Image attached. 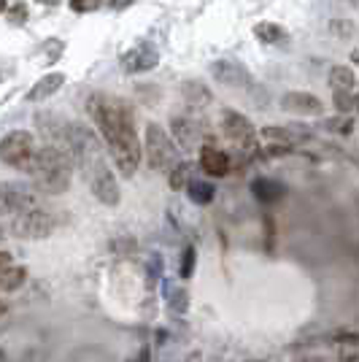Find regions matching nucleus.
<instances>
[{
	"label": "nucleus",
	"instance_id": "obj_1",
	"mask_svg": "<svg viewBox=\"0 0 359 362\" xmlns=\"http://www.w3.org/2000/svg\"><path fill=\"white\" fill-rule=\"evenodd\" d=\"M87 114L92 117L95 127L100 130L119 173L133 179L138 165H141V157H143V146H141L138 133H135L133 108L122 98H108L103 92H92L87 98Z\"/></svg>",
	"mask_w": 359,
	"mask_h": 362
},
{
	"label": "nucleus",
	"instance_id": "obj_2",
	"mask_svg": "<svg viewBox=\"0 0 359 362\" xmlns=\"http://www.w3.org/2000/svg\"><path fill=\"white\" fill-rule=\"evenodd\" d=\"M68 151L73 157L76 168L84 173L92 195L98 197L103 206H119V181L105 163V151L98 133L87 124H81V122H71L68 124Z\"/></svg>",
	"mask_w": 359,
	"mask_h": 362
},
{
	"label": "nucleus",
	"instance_id": "obj_3",
	"mask_svg": "<svg viewBox=\"0 0 359 362\" xmlns=\"http://www.w3.org/2000/svg\"><path fill=\"white\" fill-rule=\"evenodd\" d=\"M73 157L71 151L54 146V144H44L38 154H35V163H33V187L35 192L41 195H62L68 187H71V173H73Z\"/></svg>",
	"mask_w": 359,
	"mask_h": 362
},
{
	"label": "nucleus",
	"instance_id": "obj_4",
	"mask_svg": "<svg viewBox=\"0 0 359 362\" xmlns=\"http://www.w3.org/2000/svg\"><path fill=\"white\" fill-rule=\"evenodd\" d=\"M143 154L151 170L157 173H173L179 168V149L173 144L170 133L165 130L163 124L149 122L146 124V141H143Z\"/></svg>",
	"mask_w": 359,
	"mask_h": 362
},
{
	"label": "nucleus",
	"instance_id": "obj_5",
	"mask_svg": "<svg viewBox=\"0 0 359 362\" xmlns=\"http://www.w3.org/2000/svg\"><path fill=\"white\" fill-rule=\"evenodd\" d=\"M35 141L28 130H11L6 133L3 141H0V160L6 165L16 168V170H33V163H35Z\"/></svg>",
	"mask_w": 359,
	"mask_h": 362
},
{
	"label": "nucleus",
	"instance_id": "obj_6",
	"mask_svg": "<svg viewBox=\"0 0 359 362\" xmlns=\"http://www.w3.org/2000/svg\"><path fill=\"white\" fill-rule=\"evenodd\" d=\"M54 216L49 211H41V209H30V211L19 214L11 222V233L22 241H44L54 233Z\"/></svg>",
	"mask_w": 359,
	"mask_h": 362
},
{
	"label": "nucleus",
	"instance_id": "obj_7",
	"mask_svg": "<svg viewBox=\"0 0 359 362\" xmlns=\"http://www.w3.org/2000/svg\"><path fill=\"white\" fill-rule=\"evenodd\" d=\"M219 127L238 149H243L246 154H254L257 151V130L254 124L246 119L243 114H238L235 108H225L222 111V119H219Z\"/></svg>",
	"mask_w": 359,
	"mask_h": 362
},
{
	"label": "nucleus",
	"instance_id": "obj_8",
	"mask_svg": "<svg viewBox=\"0 0 359 362\" xmlns=\"http://www.w3.org/2000/svg\"><path fill=\"white\" fill-rule=\"evenodd\" d=\"M33 189L35 187H28L22 181H3L0 184V206L8 216H19V214L30 211L33 209Z\"/></svg>",
	"mask_w": 359,
	"mask_h": 362
},
{
	"label": "nucleus",
	"instance_id": "obj_9",
	"mask_svg": "<svg viewBox=\"0 0 359 362\" xmlns=\"http://www.w3.org/2000/svg\"><path fill=\"white\" fill-rule=\"evenodd\" d=\"M160 65V49L151 44H138L122 54V71L124 74H146Z\"/></svg>",
	"mask_w": 359,
	"mask_h": 362
},
{
	"label": "nucleus",
	"instance_id": "obj_10",
	"mask_svg": "<svg viewBox=\"0 0 359 362\" xmlns=\"http://www.w3.org/2000/svg\"><path fill=\"white\" fill-rule=\"evenodd\" d=\"M211 76L216 78V84L238 90V87H249L252 84V74L246 71L243 62L235 60H213L211 62Z\"/></svg>",
	"mask_w": 359,
	"mask_h": 362
},
{
	"label": "nucleus",
	"instance_id": "obj_11",
	"mask_svg": "<svg viewBox=\"0 0 359 362\" xmlns=\"http://www.w3.org/2000/svg\"><path fill=\"white\" fill-rule=\"evenodd\" d=\"M281 108L289 114H300V117H319L324 111V103L311 92H284Z\"/></svg>",
	"mask_w": 359,
	"mask_h": 362
},
{
	"label": "nucleus",
	"instance_id": "obj_12",
	"mask_svg": "<svg viewBox=\"0 0 359 362\" xmlns=\"http://www.w3.org/2000/svg\"><path fill=\"white\" fill-rule=\"evenodd\" d=\"M170 130H173V141L179 144L184 151H195L203 141V130L195 119L189 117H170Z\"/></svg>",
	"mask_w": 359,
	"mask_h": 362
},
{
	"label": "nucleus",
	"instance_id": "obj_13",
	"mask_svg": "<svg viewBox=\"0 0 359 362\" xmlns=\"http://www.w3.org/2000/svg\"><path fill=\"white\" fill-rule=\"evenodd\" d=\"M230 154L225 149H219L216 144H203L200 146V168L208 173V176H216V179H225L230 173Z\"/></svg>",
	"mask_w": 359,
	"mask_h": 362
},
{
	"label": "nucleus",
	"instance_id": "obj_14",
	"mask_svg": "<svg viewBox=\"0 0 359 362\" xmlns=\"http://www.w3.org/2000/svg\"><path fill=\"white\" fill-rule=\"evenodd\" d=\"M62 87H65V74H60V71L46 74V76H41L35 84H33L30 90H28L25 100H28V103H41V100H46V98L57 95Z\"/></svg>",
	"mask_w": 359,
	"mask_h": 362
},
{
	"label": "nucleus",
	"instance_id": "obj_15",
	"mask_svg": "<svg viewBox=\"0 0 359 362\" xmlns=\"http://www.w3.org/2000/svg\"><path fill=\"white\" fill-rule=\"evenodd\" d=\"M181 98L189 108H208L213 103V92L203 81H195V78H187L181 84Z\"/></svg>",
	"mask_w": 359,
	"mask_h": 362
},
{
	"label": "nucleus",
	"instance_id": "obj_16",
	"mask_svg": "<svg viewBox=\"0 0 359 362\" xmlns=\"http://www.w3.org/2000/svg\"><path fill=\"white\" fill-rule=\"evenodd\" d=\"M252 192H254V197L259 200V203H278L281 197H284L286 187L281 184V181L276 179H268V176H259V179L252 181Z\"/></svg>",
	"mask_w": 359,
	"mask_h": 362
},
{
	"label": "nucleus",
	"instance_id": "obj_17",
	"mask_svg": "<svg viewBox=\"0 0 359 362\" xmlns=\"http://www.w3.org/2000/svg\"><path fill=\"white\" fill-rule=\"evenodd\" d=\"M300 127H262V138L268 141V144H273V146H295L298 141H302V138H308V133H298Z\"/></svg>",
	"mask_w": 359,
	"mask_h": 362
},
{
	"label": "nucleus",
	"instance_id": "obj_18",
	"mask_svg": "<svg viewBox=\"0 0 359 362\" xmlns=\"http://www.w3.org/2000/svg\"><path fill=\"white\" fill-rule=\"evenodd\" d=\"M254 35H257V41H259V44H265V46L289 44V33H286L284 28H278L276 22H257Z\"/></svg>",
	"mask_w": 359,
	"mask_h": 362
},
{
	"label": "nucleus",
	"instance_id": "obj_19",
	"mask_svg": "<svg viewBox=\"0 0 359 362\" xmlns=\"http://www.w3.org/2000/svg\"><path fill=\"white\" fill-rule=\"evenodd\" d=\"M329 87L335 92H354L357 87V76L348 65H332L329 68Z\"/></svg>",
	"mask_w": 359,
	"mask_h": 362
},
{
	"label": "nucleus",
	"instance_id": "obj_20",
	"mask_svg": "<svg viewBox=\"0 0 359 362\" xmlns=\"http://www.w3.org/2000/svg\"><path fill=\"white\" fill-rule=\"evenodd\" d=\"M25 281H28V268L25 265H11V268L0 271V289L3 292H16V289L25 287Z\"/></svg>",
	"mask_w": 359,
	"mask_h": 362
},
{
	"label": "nucleus",
	"instance_id": "obj_21",
	"mask_svg": "<svg viewBox=\"0 0 359 362\" xmlns=\"http://www.w3.org/2000/svg\"><path fill=\"white\" fill-rule=\"evenodd\" d=\"M187 192H189V200L197 203V206H208L213 195H216V189H213V184L211 181H203V179H195L189 187H187Z\"/></svg>",
	"mask_w": 359,
	"mask_h": 362
},
{
	"label": "nucleus",
	"instance_id": "obj_22",
	"mask_svg": "<svg viewBox=\"0 0 359 362\" xmlns=\"http://www.w3.org/2000/svg\"><path fill=\"white\" fill-rule=\"evenodd\" d=\"M167 181H170V189H176V192L187 189L195 181V165L192 163H179V168L167 176Z\"/></svg>",
	"mask_w": 359,
	"mask_h": 362
},
{
	"label": "nucleus",
	"instance_id": "obj_23",
	"mask_svg": "<svg viewBox=\"0 0 359 362\" xmlns=\"http://www.w3.org/2000/svg\"><path fill=\"white\" fill-rule=\"evenodd\" d=\"M165 295H167V308H170V314H187V308H189V292L184 287H173L170 284H165Z\"/></svg>",
	"mask_w": 359,
	"mask_h": 362
},
{
	"label": "nucleus",
	"instance_id": "obj_24",
	"mask_svg": "<svg viewBox=\"0 0 359 362\" xmlns=\"http://www.w3.org/2000/svg\"><path fill=\"white\" fill-rule=\"evenodd\" d=\"M322 130H332V133H338V136H351V130H354V117L338 114V117L322 119Z\"/></svg>",
	"mask_w": 359,
	"mask_h": 362
},
{
	"label": "nucleus",
	"instance_id": "obj_25",
	"mask_svg": "<svg viewBox=\"0 0 359 362\" xmlns=\"http://www.w3.org/2000/svg\"><path fill=\"white\" fill-rule=\"evenodd\" d=\"M332 103L341 114H359V95L354 92H335Z\"/></svg>",
	"mask_w": 359,
	"mask_h": 362
},
{
	"label": "nucleus",
	"instance_id": "obj_26",
	"mask_svg": "<svg viewBox=\"0 0 359 362\" xmlns=\"http://www.w3.org/2000/svg\"><path fill=\"white\" fill-rule=\"evenodd\" d=\"M195 259H197L195 246H192V243H187V246H184V252H181V265H179L181 279H192V273H195Z\"/></svg>",
	"mask_w": 359,
	"mask_h": 362
},
{
	"label": "nucleus",
	"instance_id": "obj_27",
	"mask_svg": "<svg viewBox=\"0 0 359 362\" xmlns=\"http://www.w3.org/2000/svg\"><path fill=\"white\" fill-rule=\"evenodd\" d=\"M6 19L11 22V25H25L28 22V6L19 0V3H11L8 8H6Z\"/></svg>",
	"mask_w": 359,
	"mask_h": 362
},
{
	"label": "nucleus",
	"instance_id": "obj_28",
	"mask_svg": "<svg viewBox=\"0 0 359 362\" xmlns=\"http://www.w3.org/2000/svg\"><path fill=\"white\" fill-rule=\"evenodd\" d=\"M68 6L76 14H92V11H98L103 6V0H68Z\"/></svg>",
	"mask_w": 359,
	"mask_h": 362
},
{
	"label": "nucleus",
	"instance_id": "obj_29",
	"mask_svg": "<svg viewBox=\"0 0 359 362\" xmlns=\"http://www.w3.org/2000/svg\"><path fill=\"white\" fill-rule=\"evenodd\" d=\"M329 33L338 35V38H351L354 35V25L348 19H332L329 22Z\"/></svg>",
	"mask_w": 359,
	"mask_h": 362
},
{
	"label": "nucleus",
	"instance_id": "obj_30",
	"mask_svg": "<svg viewBox=\"0 0 359 362\" xmlns=\"http://www.w3.org/2000/svg\"><path fill=\"white\" fill-rule=\"evenodd\" d=\"M160 271H163V259H160V255H154L149 262V287L160 279Z\"/></svg>",
	"mask_w": 359,
	"mask_h": 362
},
{
	"label": "nucleus",
	"instance_id": "obj_31",
	"mask_svg": "<svg viewBox=\"0 0 359 362\" xmlns=\"http://www.w3.org/2000/svg\"><path fill=\"white\" fill-rule=\"evenodd\" d=\"M44 46H46V54H49V60H57V57H60L62 44L57 41V38H49V41H46Z\"/></svg>",
	"mask_w": 359,
	"mask_h": 362
},
{
	"label": "nucleus",
	"instance_id": "obj_32",
	"mask_svg": "<svg viewBox=\"0 0 359 362\" xmlns=\"http://www.w3.org/2000/svg\"><path fill=\"white\" fill-rule=\"evenodd\" d=\"M127 362H149V349L146 346L138 349V351H135V357H130Z\"/></svg>",
	"mask_w": 359,
	"mask_h": 362
},
{
	"label": "nucleus",
	"instance_id": "obj_33",
	"mask_svg": "<svg viewBox=\"0 0 359 362\" xmlns=\"http://www.w3.org/2000/svg\"><path fill=\"white\" fill-rule=\"evenodd\" d=\"M184 362H203V354H200V351H189Z\"/></svg>",
	"mask_w": 359,
	"mask_h": 362
},
{
	"label": "nucleus",
	"instance_id": "obj_34",
	"mask_svg": "<svg viewBox=\"0 0 359 362\" xmlns=\"http://www.w3.org/2000/svg\"><path fill=\"white\" fill-rule=\"evenodd\" d=\"M108 3H111V6H114V8H124V6H130V3H133V0H108Z\"/></svg>",
	"mask_w": 359,
	"mask_h": 362
},
{
	"label": "nucleus",
	"instance_id": "obj_35",
	"mask_svg": "<svg viewBox=\"0 0 359 362\" xmlns=\"http://www.w3.org/2000/svg\"><path fill=\"white\" fill-rule=\"evenodd\" d=\"M38 3H41V6H60L62 0H38Z\"/></svg>",
	"mask_w": 359,
	"mask_h": 362
},
{
	"label": "nucleus",
	"instance_id": "obj_36",
	"mask_svg": "<svg viewBox=\"0 0 359 362\" xmlns=\"http://www.w3.org/2000/svg\"><path fill=\"white\" fill-rule=\"evenodd\" d=\"M300 362H324V357H302Z\"/></svg>",
	"mask_w": 359,
	"mask_h": 362
},
{
	"label": "nucleus",
	"instance_id": "obj_37",
	"mask_svg": "<svg viewBox=\"0 0 359 362\" xmlns=\"http://www.w3.org/2000/svg\"><path fill=\"white\" fill-rule=\"evenodd\" d=\"M351 62H354V65H359V49H354V52H351Z\"/></svg>",
	"mask_w": 359,
	"mask_h": 362
}]
</instances>
